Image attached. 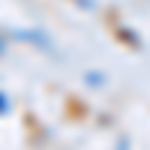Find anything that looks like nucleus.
<instances>
[{"label":"nucleus","mask_w":150,"mask_h":150,"mask_svg":"<svg viewBox=\"0 0 150 150\" xmlns=\"http://www.w3.org/2000/svg\"><path fill=\"white\" fill-rule=\"evenodd\" d=\"M6 108H9V102H6V96H3V93H0V114H3V111H6Z\"/></svg>","instance_id":"f257e3e1"},{"label":"nucleus","mask_w":150,"mask_h":150,"mask_svg":"<svg viewBox=\"0 0 150 150\" xmlns=\"http://www.w3.org/2000/svg\"><path fill=\"white\" fill-rule=\"evenodd\" d=\"M117 150H129V141H120V147Z\"/></svg>","instance_id":"f03ea898"},{"label":"nucleus","mask_w":150,"mask_h":150,"mask_svg":"<svg viewBox=\"0 0 150 150\" xmlns=\"http://www.w3.org/2000/svg\"><path fill=\"white\" fill-rule=\"evenodd\" d=\"M0 51H3V39H0Z\"/></svg>","instance_id":"7ed1b4c3"}]
</instances>
